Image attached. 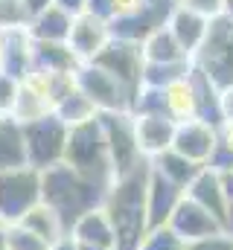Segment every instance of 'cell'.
<instances>
[{"instance_id":"1","label":"cell","mask_w":233,"mask_h":250,"mask_svg":"<svg viewBox=\"0 0 233 250\" xmlns=\"http://www.w3.org/2000/svg\"><path fill=\"white\" fill-rule=\"evenodd\" d=\"M149 175H152V160H143L131 172L114 178V184L105 192L108 201L105 212L114 227L116 250H137L143 236L149 233V212H146Z\"/></svg>"},{"instance_id":"2","label":"cell","mask_w":233,"mask_h":250,"mask_svg":"<svg viewBox=\"0 0 233 250\" xmlns=\"http://www.w3.org/2000/svg\"><path fill=\"white\" fill-rule=\"evenodd\" d=\"M108 189L88 181L67 163H58L41 172V201L61 218V224H76L85 212L96 209Z\"/></svg>"},{"instance_id":"3","label":"cell","mask_w":233,"mask_h":250,"mask_svg":"<svg viewBox=\"0 0 233 250\" xmlns=\"http://www.w3.org/2000/svg\"><path fill=\"white\" fill-rule=\"evenodd\" d=\"M64 163L105 189L114 184V166H111V154H108V143H105V131H102L99 117L70 128Z\"/></svg>"},{"instance_id":"4","label":"cell","mask_w":233,"mask_h":250,"mask_svg":"<svg viewBox=\"0 0 233 250\" xmlns=\"http://www.w3.org/2000/svg\"><path fill=\"white\" fill-rule=\"evenodd\" d=\"M23 146H26V166L44 172L50 166L64 163V148H67V123L53 114H44L32 123H23Z\"/></svg>"},{"instance_id":"5","label":"cell","mask_w":233,"mask_h":250,"mask_svg":"<svg viewBox=\"0 0 233 250\" xmlns=\"http://www.w3.org/2000/svg\"><path fill=\"white\" fill-rule=\"evenodd\" d=\"M192 64L219 87H233V21L228 15H219L210 21L207 38L201 50L195 53Z\"/></svg>"},{"instance_id":"6","label":"cell","mask_w":233,"mask_h":250,"mask_svg":"<svg viewBox=\"0 0 233 250\" xmlns=\"http://www.w3.org/2000/svg\"><path fill=\"white\" fill-rule=\"evenodd\" d=\"M76 87L96 105L99 114H114V111L131 114V105H134L131 90L122 82H116L111 73H105L102 67H96L93 62L82 64L76 70Z\"/></svg>"},{"instance_id":"7","label":"cell","mask_w":233,"mask_h":250,"mask_svg":"<svg viewBox=\"0 0 233 250\" xmlns=\"http://www.w3.org/2000/svg\"><path fill=\"white\" fill-rule=\"evenodd\" d=\"M35 204H41V172L32 166L0 172V218L21 221Z\"/></svg>"},{"instance_id":"8","label":"cell","mask_w":233,"mask_h":250,"mask_svg":"<svg viewBox=\"0 0 233 250\" xmlns=\"http://www.w3.org/2000/svg\"><path fill=\"white\" fill-rule=\"evenodd\" d=\"M99 123L105 131V143H108V154H111V166H114V178L131 172L134 166H140L143 151L137 146V131H134V114L114 111V114H99Z\"/></svg>"},{"instance_id":"9","label":"cell","mask_w":233,"mask_h":250,"mask_svg":"<svg viewBox=\"0 0 233 250\" xmlns=\"http://www.w3.org/2000/svg\"><path fill=\"white\" fill-rule=\"evenodd\" d=\"M178 9L175 0H143L137 12L122 15V18H111V38L119 41H131V44H143L152 32L169 26V18Z\"/></svg>"},{"instance_id":"10","label":"cell","mask_w":233,"mask_h":250,"mask_svg":"<svg viewBox=\"0 0 233 250\" xmlns=\"http://www.w3.org/2000/svg\"><path fill=\"white\" fill-rule=\"evenodd\" d=\"M93 64L102 67L105 73H111L116 82H122V84L131 90V96H137V90L143 87V67H146V59H143L140 44L111 38V41L105 44V50L93 59Z\"/></svg>"},{"instance_id":"11","label":"cell","mask_w":233,"mask_h":250,"mask_svg":"<svg viewBox=\"0 0 233 250\" xmlns=\"http://www.w3.org/2000/svg\"><path fill=\"white\" fill-rule=\"evenodd\" d=\"M216 146H219V128L204 120H186V123H178V128H175L172 151H178L181 157H186L204 169H207Z\"/></svg>"},{"instance_id":"12","label":"cell","mask_w":233,"mask_h":250,"mask_svg":"<svg viewBox=\"0 0 233 250\" xmlns=\"http://www.w3.org/2000/svg\"><path fill=\"white\" fill-rule=\"evenodd\" d=\"M108 41H111V23L105 18H96L91 12H85V15H79L73 21V29H70V41L67 44L79 56V62L88 64L105 50Z\"/></svg>"},{"instance_id":"13","label":"cell","mask_w":233,"mask_h":250,"mask_svg":"<svg viewBox=\"0 0 233 250\" xmlns=\"http://www.w3.org/2000/svg\"><path fill=\"white\" fill-rule=\"evenodd\" d=\"M169 227H172L186 245H189V242H201V239H210V236L225 233V227H222V224L204 209V207H198V204H195L192 198H186V195H184V201L178 204V209L172 212Z\"/></svg>"},{"instance_id":"14","label":"cell","mask_w":233,"mask_h":250,"mask_svg":"<svg viewBox=\"0 0 233 250\" xmlns=\"http://www.w3.org/2000/svg\"><path fill=\"white\" fill-rule=\"evenodd\" d=\"M175 123L166 114H143L134 117V131H137V146L143 151V157H158L163 151L172 148V137H175Z\"/></svg>"},{"instance_id":"15","label":"cell","mask_w":233,"mask_h":250,"mask_svg":"<svg viewBox=\"0 0 233 250\" xmlns=\"http://www.w3.org/2000/svg\"><path fill=\"white\" fill-rule=\"evenodd\" d=\"M207 29H210V18H204L192 9H184V6H178L169 18V32L175 35V41L181 44V50L189 59H195V53L201 50Z\"/></svg>"},{"instance_id":"16","label":"cell","mask_w":233,"mask_h":250,"mask_svg":"<svg viewBox=\"0 0 233 250\" xmlns=\"http://www.w3.org/2000/svg\"><path fill=\"white\" fill-rule=\"evenodd\" d=\"M0 73L23 82L32 73V38L26 29H12L3 32V64Z\"/></svg>"},{"instance_id":"17","label":"cell","mask_w":233,"mask_h":250,"mask_svg":"<svg viewBox=\"0 0 233 250\" xmlns=\"http://www.w3.org/2000/svg\"><path fill=\"white\" fill-rule=\"evenodd\" d=\"M186 198H192L198 207H204L222 227H225V184H222V175L213 172V169H201V175L189 184L186 189Z\"/></svg>"},{"instance_id":"18","label":"cell","mask_w":233,"mask_h":250,"mask_svg":"<svg viewBox=\"0 0 233 250\" xmlns=\"http://www.w3.org/2000/svg\"><path fill=\"white\" fill-rule=\"evenodd\" d=\"M73 15H67L64 9H58L56 3L38 15H32L26 32L32 41H53V44H67L70 41V29H73Z\"/></svg>"},{"instance_id":"19","label":"cell","mask_w":233,"mask_h":250,"mask_svg":"<svg viewBox=\"0 0 233 250\" xmlns=\"http://www.w3.org/2000/svg\"><path fill=\"white\" fill-rule=\"evenodd\" d=\"M73 239L79 245H93V248H114L116 250V236H114V227H111V218L105 209H91L85 212L76 224H73Z\"/></svg>"},{"instance_id":"20","label":"cell","mask_w":233,"mask_h":250,"mask_svg":"<svg viewBox=\"0 0 233 250\" xmlns=\"http://www.w3.org/2000/svg\"><path fill=\"white\" fill-rule=\"evenodd\" d=\"M82 67L79 56L70 50V44H53V41H32V70L47 73H76Z\"/></svg>"},{"instance_id":"21","label":"cell","mask_w":233,"mask_h":250,"mask_svg":"<svg viewBox=\"0 0 233 250\" xmlns=\"http://www.w3.org/2000/svg\"><path fill=\"white\" fill-rule=\"evenodd\" d=\"M23 166H26L23 128L15 117H3L0 120V172H12Z\"/></svg>"},{"instance_id":"22","label":"cell","mask_w":233,"mask_h":250,"mask_svg":"<svg viewBox=\"0 0 233 250\" xmlns=\"http://www.w3.org/2000/svg\"><path fill=\"white\" fill-rule=\"evenodd\" d=\"M163 96H166V114L175 123L198 120V102H195V87H192L189 76L169 84V87H163Z\"/></svg>"},{"instance_id":"23","label":"cell","mask_w":233,"mask_h":250,"mask_svg":"<svg viewBox=\"0 0 233 250\" xmlns=\"http://www.w3.org/2000/svg\"><path fill=\"white\" fill-rule=\"evenodd\" d=\"M140 50H143V59L152 64H166V62H186L189 56L181 50V44L175 41V35L169 32V26H163V29H158V32H152L143 44H140Z\"/></svg>"},{"instance_id":"24","label":"cell","mask_w":233,"mask_h":250,"mask_svg":"<svg viewBox=\"0 0 233 250\" xmlns=\"http://www.w3.org/2000/svg\"><path fill=\"white\" fill-rule=\"evenodd\" d=\"M152 166H155L161 175H166L172 184H178L181 189H189V184H192V181L201 175V169H204V166H198V163L181 157L172 148L163 151V154H158V157H152Z\"/></svg>"},{"instance_id":"25","label":"cell","mask_w":233,"mask_h":250,"mask_svg":"<svg viewBox=\"0 0 233 250\" xmlns=\"http://www.w3.org/2000/svg\"><path fill=\"white\" fill-rule=\"evenodd\" d=\"M56 114L67 123V128H73V125H82V123H91L93 117H99V111H96V105L79 90V87H73L61 102H58Z\"/></svg>"},{"instance_id":"26","label":"cell","mask_w":233,"mask_h":250,"mask_svg":"<svg viewBox=\"0 0 233 250\" xmlns=\"http://www.w3.org/2000/svg\"><path fill=\"white\" fill-rule=\"evenodd\" d=\"M29 21H32V12L26 9L23 0H0V32L26 29Z\"/></svg>"},{"instance_id":"27","label":"cell","mask_w":233,"mask_h":250,"mask_svg":"<svg viewBox=\"0 0 233 250\" xmlns=\"http://www.w3.org/2000/svg\"><path fill=\"white\" fill-rule=\"evenodd\" d=\"M137 250H186V242L175 233L169 224H163V227L149 230Z\"/></svg>"},{"instance_id":"28","label":"cell","mask_w":233,"mask_h":250,"mask_svg":"<svg viewBox=\"0 0 233 250\" xmlns=\"http://www.w3.org/2000/svg\"><path fill=\"white\" fill-rule=\"evenodd\" d=\"M18 90H21V82L12 79V76H6V73H0V114L3 117H12Z\"/></svg>"},{"instance_id":"29","label":"cell","mask_w":233,"mask_h":250,"mask_svg":"<svg viewBox=\"0 0 233 250\" xmlns=\"http://www.w3.org/2000/svg\"><path fill=\"white\" fill-rule=\"evenodd\" d=\"M178 6H184V9H192V12H198V15H204V18H219L222 15V9H225V0H175Z\"/></svg>"},{"instance_id":"30","label":"cell","mask_w":233,"mask_h":250,"mask_svg":"<svg viewBox=\"0 0 233 250\" xmlns=\"http://www.w3.org/2000/svg\"><path fill=\"white\" fill-rule=\"evenodd\" d=\"M222 175V184H225V233L233 236V169L231 172H219Z\"/></svg>"},{"instance_id":"31","label":"cell","mask_w":233,"mask_h":250,"mask_svg":"<svg viewBox=\"0 0 233 250\" xmlns=\"http://www.w3.org/2000/svg\"><path fill=\"white\" fill-rule=\"evenodd\" d=\"M186 250H233V236L219 233V236H210V239H201V242H189Z\"/></svg>"},{"instance_id":"32","label":"cell","mask_w":233,"mask_h":250,"mask_svg":"<svg viewBox=\"0 0 233 250\" xmlns=\"http://www.w3.org/2000/svg\"><path fill=\"white\" fill-rule=\"evenodd\" d=\"M88 12L96 15V18L111 21V15H114V3H111V0H88Z\"/></svg>"},{"instance_id":"33","label":"cell","mask_w":233,"mask_h":250,"mask_svg":"<svg viewBox=\"0 0 233 250\" xmlns=\"http://www.w3.org/2000/svg\"><path fill=\"white\" fill-rule=\"evenodd\" d=\"M56 6L64 9L67 15H73V18H79V15L88 12V0H56Z\"/></svg>"},{"instance_id":"34","label":"cell","mask_w":233,"mask_h":250,"mask_svg":"<svg viewBox=\"0 0 233 250\" xmlns=\"http://www.w3.org/2000/svg\"><path fill=\"white\" fill-rule=\"evenodd\" d=\"M111 3H114V15H111V18H122V15L137 12L143 0H111Z\"/></svg>"},{"instance_id":"35","label":"cell","mask_w":233,"mask_h":250,"mask_svg":"<svg viewBox=\"0 0 233 250\" xmlns=\"http://www.w3.org/2000/svg\"><path fill=\"white\" fill-rule=\"evenodd\" d=\"M222 117L225 123H233V87L222 90Z\"/></svg>"},{"instance_id":"36","label":"cell","mask_w":233,"mask_h":250,"mask_svg":"<svg viewBox=\"0 0 233 250\" xmlns=\"http://www.w3.org/2000/svg\"><path fill=\"white\" fill-rule=\"evenodd\" d=\"M219 140H222V146L233 154V123H225L219 128Z\"/></svg>"},{"instance_id":"37","label":"cell","mask_w":233,"mask_h":250,"mask_svg":"<svg viewBox=\"0 0 233 250\" xmlns=\"http://www.w3.org/2000/svg\"><path fill=\"white\" fill-rule=\"evenodd\" d=\"M26 3V9L32 12V15H38V12H44V9H50L56 0H23Z\"/></svg>"},{"instance_id":"38","label":"cell","mask_w":233,"mask_h":250,"mask_svg":"<svg viewBox=\"0 0 233 250\" xmlns=\"http://www.w3.org/2000/svg\"><path fill=\"white\" fill-rule=\"evenodd\" d=\"M222 15H228L233 21V0H225V9H222Z\"/></svg>"},{"instance_id":"39","label":"cell","mask_w":233,"mask_h":250,"mask_svg":"<svg viewBox=\"0 0 233 250\" xmlns=\"http://www.w3.org/2000/svg\"><path fill=\"white\" fill-rule=\"evenodd\" d=\"M0 64H3V32H0Z\"/></svg>"},{"instance_id":"40","label":"cell","mask_w":233,"mask_h":250,"mask_svg":"<svg viewBox=\"0 0 233 250\" xmlns=\"http://www.w3.org/2000/svg\"><path fill=\"white\" fill-rule=\"evenodd\" d=\"M0 120H3V114H0Z\"/></svg>"}]
</instances>
